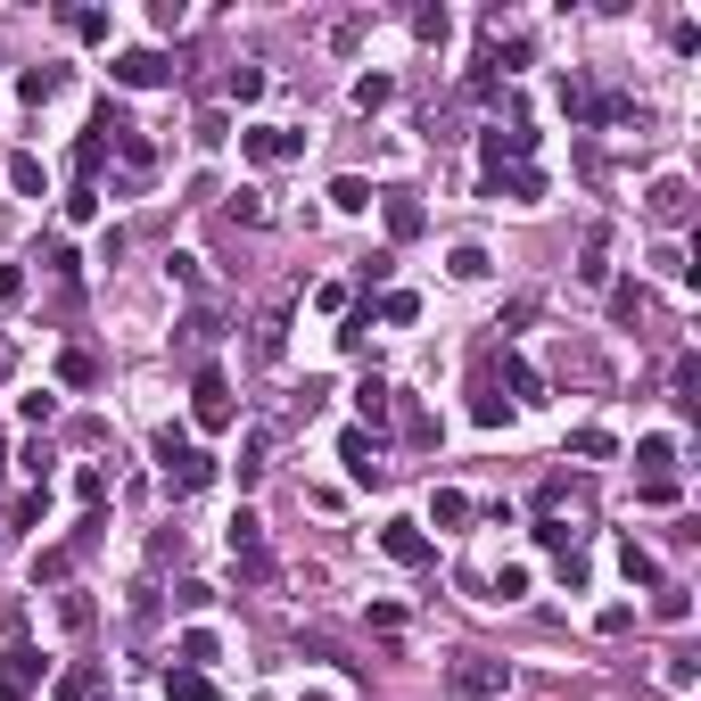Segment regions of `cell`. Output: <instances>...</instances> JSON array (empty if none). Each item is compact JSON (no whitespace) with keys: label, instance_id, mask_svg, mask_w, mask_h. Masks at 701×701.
Masks as SVG:
<instances>
[{"label":"cell","instance_id":"obj_1","mask_svg":"<svg viewBox=\"0 0 701 701\" xmlns=\"http://www.w3.org/2000/svg\"><path fill=\"white\" fill-rule=\"evenodd\" d=\"M223 545H231V561H240L248 586H273V578H281V561H273V545H264V520H257V512H231Z\"/></svg>","mask_w":701,"mask_h":701},{"label":"cell","instance_id":"obj_2","mask_svg":"<svg viewBox=\"0 0 701 701\" xmlns=\"http://www.w3.org/2000/svg\"><path fill=\"white\" fill-rule=\"evenodd\" d=\"M445 693L454 701H503L512 693V668L487 661V652H462V661H445Z\"/></svg>","mask_w":701,"mask_h":701},{"label":"cell","instance_id":"obj_3","mask_svg":"<svg viewBox=\"0 0 701 701\" xmlns=\"http://www.w3.org/2000/svg\"><path fill=\"white\" fill-rule=\"evenodd\" d=\"M157 462H166V487H174V496H199V487L215 479V454H199L182 429H157Z\"/></svg>","mask_w":701,"mask_h":701},{"label":"cell","instance_id":"obj_4","mask_svg":"<svg viewBox=\"0 0 701 701\" xmlns=\"http://www.w3.org/2000/svg\"><path fill=\"white\" fill-rule=\"evenodd\" d=\"M190 421L215 429V438L240 421V396H231V380H223V371H199V380H190Z\"/></svg>","mask_w":701,"mask_h":701},{"label":"cell","instance_id":"obj_5","mask_svg":"<svg viewBox=\"0 0 701 701\" xmlns=\"http://www.w3.org/2000/svg\"><path fill=\"white\" fill-rule=\"evenodd\" d=\"M174 58L166 50H116V67H108V83H124V92H157V83H174Z\"/></svg>","mask_w":701,"mask_h":701},{"label":"cell","instance_id":"obj_6","mask_svg":"<svg viewBox=\"0 0 701 701\" xmlns=\"http://www.w3.org/2000/svg\"><path fill=\"white\" fill-rule=\"evenodd\" d=\"M644 215L661 223V231H685V223H693V182H685V174H661V182L644 190Z\"/></svg>","mask_w":701,"mask_h":701},{"label":"cell","instance_id":"obj_7","mask_svg":"<svg viewBox=\"0 0 701 701\" xmlns=\"http://www.w3.org/2000/svg\"><path fill=\"white\" fill-rule=\"evenodd\" d=\"M297 148H306V132H289V124H248L240 132V157H248V166H289Z\"/></svg>","mask_w":701,"mask_h":701},{"label":"cell","instance_id":"obj_8","mask_svg":"<svg viewBox=\"0 0 701 701\" xmlns=\"http://www.w3.org/2000/svg\"><path fill=\"white\" fill-rule=\"evenodd\" d=\"M380 554L396 561V570H429V561H438V545L421 536V520H388V528H380Z\"/></svg>","mask_w":701,"mask_h":701},{"label":"cell","instance_id":"obj_9","mask_svg":"<svg viewBox=\"0 0 701 701\" xmlns=\"http://www.w3.org/2000/svg\"><path fill=\"white\" fill-rule=\"evenodd\" d=\"M338 462H347V479H355V487H380V479H388L380 438H371V429H347V438H338Z\"/></svg>","mask_w":701,"mask_h":701},{"label":"cell","instance_id":"obj_10","mask_svg":"<svg viewBox=\"0 0 701 701\" xmlns=\"http://www.w3.org/2000/svg\"><path fill=\"white\" fill-rule=\"evenodd\" d=\"M487 371H503V388H512V405H545V371H536L528 355H487Z\"/></svg>","mask_w":701,"mask_h":701},{"label":"cell","instance_id":"obj_11","mask_svg":"<svg viewBox=\"0 0 701 701\" xmlns=\"http://www.w3.org/2000/svg\"><path fill=\"white\" fill-rule=\"evenodd\" d=\"M471 421L479 429H503L512 421V396L496 388V371H487V355H479V380H471Z\"/></svg>","mask_w":701,"mask_h":701},{"label":"cell","instance_id":"obj_12","mask_svg":"<svg viewBox=\"0 0 701 701\" xmlns=\"http://www.w3.org/2000/svg\"><path fill=\"white\" fill-rule=\"evenodd\" d=\"M380 215H388V240H421V231H429V215H421V199H413V190H388Z\"/></svg>","mask_w":701,"mask_h":701},{"label":"cell","instance_id":"obj_13","mask_svg":"<svg viewBox=\"0 0 701 701\" xmlns=\"http://www.w3.org/2000/svg\"><path fill=\"white\" fill-rule=\"evenodd\" d=\"M355 413H364V421H371V438H380V429L396 421V388H388L380 371H371V380H355Z\"/></svg>","mask_w":701,"mask_h":701},{"label":"cell","instance_id":"obj_14","mask_svg":"<svg viewBox=\"0 0 701 701\" xmlns=\"http://www.w3.org/2000/svg\"><path fill=\"white\" fill-rule=\"evenodd\" d=\"M487 199H512V206H536V199H545V174H536V166H512V174H487Z\"/></svg>","mask_w":701,"mask_h":701},{"label":"cell","instance_id":"obj_15","mask_svg":"<svg viewBox=\"0 0 701 701\" xmlns=\"http://www.w3.org/2000/svg\"><path fill=\"white\" fill-rule=\"evenodd\" d=\"M281 355H289V314H264L248 331V364H281Z\"/></svg>","mask_w":701,"mask_h":701},{"label":"cell","instance_id":"obj_16","mask_svg":"<svg viewBox=\"0 0 701 701\" xmlns=\"http://www.w3.org/2000/svg\"><path fill=\"white\" fill-rule=\"evenodd\" d=\"M652 619H661V628H685V619H693V586L661 578V586H652Z\"/></svg>","mask_w":701,"mask_h":701},{"label":"cell","instance_id":"obj_17","mask_svg":"<svg viewBox=\"0 0 701 701\" xmlns=\"http://www.w3.org/2000/svg\"><path fill=\"white\" fill-rule=\"evenodd\" d=\"M58 92H67V67H25L17 74V99H25V108H50Z\"/></svg>","mask_w":701,"mask_h":701},{"label":"cell","instance_id":"obj_18","mask_svg":"<svg viewBox=\"0 0 701 701\" xmlns=\"http://www.w3.org/2000/svg\"><path fill=\"white\" fill-rule=\"evenodd\" d=\"M9 190H17V199H50V174H41V157H9Z\"/></svg>","mask_w":701,"mask_h":701},{"label":"cell","instance_id":"obj_19","mask_svg":"<svg viewBox=\"0 0 701 701\" xmlns=\"http://www.w3.org/2000/svg\"><path fill=\"white\" fill-rule=\"evenodd\" d=\"M619 578H628V586H644V594H652V586H661V561H652L644 545H635V536H628V545H619Z\"/></svg>","mask_w":701,"mask_h":701},{"label":"cell","instance_id":"obj_20","mask_svg":"<svg viewBox=\"0 0 701 701\" xmlns=\"http://www.w3.org/2000/svg\"><path fill=\"white\" fill-rule=\"evenodd\" d=\"M371 199H380V190H371L364 174H338V182H331V206H338V215H371Z\"/></svg>","mask_w":701,"mask_h":701},{"label":"cell","instance_id":"obj_21","mask_svg":"<svg viewBox=\"0 0 701 701\" xmlns=\"http://www.w3.org/2000/svg\"><path fill=\"white\" fill-rule=\"evenodd\" d=\"M0 677L17 685V693H25V685H41V652H34V644L17 635V644H9V661H0Z\"/></svg>","mask_w":701,"mask_h":701},{"label":"cell","instance_id":"obj_22","mask_svg":"<svg viewBox=\"0 0 701 701\" xmlns=\"http://www.w3.org/2000/svg\"><path fill=\"white\" fill-rule=\"evenodd\" d=\"M668 388H677V413H701V355H677Z\"/></svg>","mask_w":701,"mask_h":701},{"label":"cell","instance_id":"obj_23","mask_svg":"<svg viewBox=\"0 0 701 701\" xmlns=\"http://www.w3.org/2000/svg\"><path fill=\"white\" fill-rule=\"evenodd\" d=\"M635 462H644V479H677V438H644Z\"/></svg>","mask_w":701,"mask_h":701},{"label":"cell","instance_id":"obj_24","mask_svg":"<svg viewBox=\"0 0 701 701\" xmlns=\"http://www.w3.org/2000/svg\"><path fill=\"white\" fill-rule=\"evenodd\" d=\"M58 380H67V388H99V355L92 347H67V355H58Z\"/></svg>","mask_w":701,"mask_h":701},{"label":"cell","instance_id":"obj_25","mask_svg":"<svg viewBox=\"0 0 701 701\" xmlns=\"http://www.w3.org/2000/svg\"><path fill=\"white\" fill-rule=\"evenodd\" d=\"M166 701H215V677H206V668H174V677H166Z\"/></svg>","mask_w":701,"mask_h":701},{"label":"cell","instance_id":"obj_26","mask_svg":"<svg viewBox=\"0 0 701 701\" xmlns=\"http://www.w3.org/2000/svg\"><path fill=\"white\" fill-rule=\"evenodd\" d=\"M429 520H438V528H462V520H471V496H462V487H438V496H429Z\"/></svg>","mask_w":701,"mask_h":701},{"label":"cell","instance_id":"obj_27","mask_svg":"<svg viewBox=\"0 0 701 701\" xmlns=\"http://www.w3.org/2000/svg\"><path fill=\"white\" fill-rule=\"evenodd\" d=\"M215 338H223V314H206V306H199V314H190V322H182V355H199V347H215Z\"/></svg>","mask_w":701,"mask_h":701},{"label":"cell","instance_id":"obj_28","mask_svg":"<svg viewBox=\"0 0 701 701\" xmlns=\"http://www.w3.org/2000/svg\"><path fill=\"white\" fill-rule=\"evenodd\" d=\"M264 83H273L264 67H231V83H223V92L240 99V108H257V99H264Z\"/></svg>","mask_w":701,"mask_h":701},{"label":"cell","instance_id":"obj_29","mask_svg":"<svg viewBox=\"0 0 701 701\" xmlns=\"http://www.w3.org/2000/svg\"><path fill=\"white\" fill-rule=\"evenodd\" d=\"M67 570H74V554H67V545H50V554H34V586H67Z\"/></svg>","mask_w":701,"mask_h":701},{"label":"cell","instance_id":"obj_30","mask_svg":"<svg viewBox=\"0 0 701 701\" xmlns=\"http://www.w3.org/2000/svg\"><path fill=\"white\" fill-rule=\"evenodd\" d=\"M610 322H644V289L635 281H610Z\"/></svg>","mask_w":701,"mask_h":701},{"label":"cell","instance_id":"obj_31","mask_svg":"<svg viewBox=\"0 0 701 701\" xmlns=\"http://www.w3.org/2000/svg\"><path fill=\"white\" fill-rule=\"evenodd\" d=\"M74 496H83V512H99V503H108V471L83 462V471H74Z\"/></svg>","mask_w":701,"mask_h":701},{"label":"cell","instance_id":"obj_32","mask_svg":"<svg viewBox=\"0 0 701 701\" xmlns=\"http://www.w3.org/2000/svg\"><path fill=\"white\" fill-rule=\"evenodd\" d=\"M413 34H421L429 50H445V34H454V17H445V9H413Z\"/></svg>","mask_w":701,"mask_h":701},{"label":"cell","instance_id":"obj_33","mask_svg":"<svg viewBox=\"0 0 701 701\" xmlns=\"http://www.w3.org/2000/svg\"><path fill=\"white\" fill-rule=\"evenodd\" d=\"M67 25H74L83 41H108V34H116V17H108V9H67Z\"/></svg>","mask_w":701,"mask_h":701},{"label":"cell","instance_id":"obj_34","mask_svg":"<svg viewBox=\"0 0 701 701\" xmlns=\"http://www.w3.org/2000/svg\"><path fill=\"white\" fill-rule=\"evenodd\" d=\"M445 273H454V281H487V248H471V240H462L454 257H445Z\"/></svg>","mask_w":701,"mask_h":701},{"label":"cell","instance_id":"obj_35","mask_svg":"<svg viewBox=\"0 0 701 701\" xmlns=\"http://www.w3.org/2000/svg\"><path fill=\"white\" fill-rule=\"evenodd\" d=\"M603 240H610V231H594V240H586V264H578V281H586V289H610V264H603Z\"/></svg>","mask_w":701,"mask_h":701},{"label":"cell","instance_id":"obj_36","mask_svg":"<svg viewBox=\"0 0 701 701\" xmlns=\"http://www.w3.org/2000/svg\"><path fill=\"white\" fill-rule=\"evenodd\" d=\"M58 701H99V668H67V677H58Z\"/></svg>","mask_w":701,"mask_h":701},{"label":"cell","instance_id":"obj_37","mask_svg":"<svg viewBox=\"0 0 701 701\" xmlns=\"http://www.w3.org/2000/svg\"><path fill=\"white\" fill-rule=\"evenodd\" d=\"M371 314H380V322H413V314H421V297H413V289H388Z\"/></svg>","mask_w":701,"mask_h":701},{"label":"cell","instance_id":"obj_38","mask_svg":"<svg viewBox=\"0 0 701 701\" xmlns=\"http://www.w3.org/2000/svg\"><path fill=\"white\" fill-rule=\"evenodd\" d=\"M388 99H396V83H388V74H364V83H355V108H388Z\"/></svg>","mask_w":701,"mask_h":701},{"label":"cell","instance_id":"obj_39","mask_svg":"<svg viewBox=\"0 0 701 701\" xmlns=\"http://www.w3.org/2000/svg\"><path fill=\"white\" fill-rule=\"evenodd\" d=\"M174 661H182V668H206V661H215V635H206V628H190V635H182V652H174Z\"/></svg>","mask_w":701,"mask_h":701},{"label":"cell","instance_id":"obj_40","mask_svg":"<svg viewBox=\"0 0 701 701\" xmlns=\"http://www.w3.org/2000/svg\"><path fill=\"white\" fill-rule=\"evenodd\" d=\"M67 223H99V190H92V182L67 190Z\"/></svg>","mask_w":701,"mask_h":701},{"label":"cell","instance_id":"obj_41","mask_svg":"<svg viewBox=\"0 0 701 701\" xmlns=\"http://www.w3.org/2000/svg\"><path fill=\"white\" fill-rule=\"evenodd\" d=\"M41 264H50V273L67 281V289H74V273H83V264H74V248H67V240H50V248H41Z\"/></svg>","mask_w":701,"mask_h":701},{"label":"cell","instance_id":"obj_42","mask_svg":"<svg viewBox=\"0 0 701 701\" xmlns=\"http://www.w3.org/2000/svg\"><path fill=\"white\" fill-rule=\"evenodd\" d=\"M405 438H413V445H438V413H421V405H405Z\"/></svg>","mask_w":701,"mask_h":701},{"label":"cell","instance_id":"obj_43","mask_svg":"<svg viewBox=\"0 0 701 701\" xmlns=\"http://www.w3.org/2000/svg\"><path fill=\"white\" fill-rule=\"evenodd\" d=\"M257 479H264V429L240 445V487H257Z\"/></svg>","mask_w":701,"mask_h":701},{"label":"cell","instance_id":"obj_44","mask_svg":"<svg viewBox=\"0 0 701 701\" xmlns=\"http://www.w3.org/2000/svg\"><path fill=\"white\" fill-rule=\"evenodd\" d=\"M25 289H34V273H25V264H0V306H17Z\"/></svg>","mask_w":701,"mask_h":701},{"label":"cell","instance_id":"obj_45","mask_svg":"<svg viewBox=\"0 0 701 701\" xmlns=\"http://www.w3.org/2000/svg\"><path fill=\"white\" fill-rule=\"evenodd\" d=\"M570 454H586V462H603V454H610V429H578V438H570Z\"/></svg>","mask_w":701,"mask_h":701},{"label":"cell","instance_id":"obj_46","mask_svg":"<svg viewBox=\"0 0 701 701\" xmlns=\"http://www.w3.org/2000/svg\"><path fill=\"white\" fill-rule=\"evenodd\" d=\"M41 503H50V487H34V496H17V503H9V520H17V528H34V520H41Z\"/></svg>","mask_w":701,"mask_h":701},{"label":"cell","instance_id":"obj_47","mask_svg":"<svg viewBox=\"0 0 701 701\" xmlns=\"http://www.w3.org/2000/svg\"><path fill=\"white\" fill-rule=\"evenodd\" d=\"M364 338H371V314H347V322H338V347H347V355H364Z\"/></svg>","mask_w":701,"mask_h":701},{"label":"cell","instance_id":"obj_48","mask_svg":"<svg viewBox=\"0 0 701 701\" xmlns=\"http://www.w3.org/2000/svg\"><path fill=\"white\" fill-rule=\"evenodd\" d=\"M520 594H528V570H520V561H512V570H496V603H520Z\"/></svg>","mask_w":701,"mask_h":701},{"label":"cell","instance_id":"obj_49","mask_svg":"<svg viewBox=\"0 0 701 701\" xmlns=\"http://www.w3.org/2000/svg\"><path fill=\"white\" fill-rule=\"evenodd\" d=\"M231 223H248V231L264 223V199H257V190H240V199H231Z\"/></svg>","mask_w":701,"mask_h":701},{"label":"cell","instance_id":"obj_50","mask_svg":"<svg viewBox=\"0 0 701 701\" xmlns=\"http://www.w3.org/2000/svg\"><path fill=\"white\" fill-rule=\"evenodd\" d=\"M215 603V586H199V578H190V586H174V610H206Z\"/></svg>","mask_w":701,"mask_h":701},{"label":"cell","instance_id":"obj_51","mask_svg":"<svg viewBox=\"0 0 701 701\" xmlns=\"http://www.w3.org/2000/svg\"><path fill=\"white\" fill-rule=\"evenodd\" d=\"M0 701H25V693H17V685H9V677H0Z\"/></svg>","mask_w":701,"mask_h":701},{"label":"cell","instance_id":"obj_52","mask_svg":"<svg viewBox=\"0 0 701 701\" xmlns=\"http://www.w3.org/2000/svg\"><path fill=\"white\" fill-rule=\"evenodd\" d=\"M306 701H331V693H306Z\"/></svg>","mask_w":701,"mask_h":701}]
</instances>
